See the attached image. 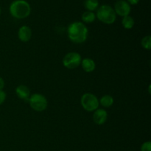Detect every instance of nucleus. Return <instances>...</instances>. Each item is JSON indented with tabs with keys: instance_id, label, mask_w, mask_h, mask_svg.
I'll use <instances>...</instances> for the list:
<instances>
[{
	"instance_id": "f257e3e1",
	"label": "nucleus",
	"mask_w": 151,
	"mask_h": 151,
	"mask_svg": "<svg viewBox=\"0 0 151 151\" xmlns=\"http://www.w3.org/2000/svg\"><path fill=\"white\" fill-rule=\"evenodd\" d=\"M67 32L71 41L75 44H81L87 39L88 31L85 24L81 22H75L69 25Z\"/></svg>"
},
{
	"instance_id": "f03ea898",
	"label": "nucleus",
	"mask_w": 151,
	"mask_h": 151,
	"mask_svg": "<svg viewBox=\"0 0 151 151\" xmlns=\"http://www.w3.org/2000/svg\"><path fill=\"white\" fill-rule=\"evenodd\" d=\"M9 10L13 17L18 19H23L29 16L31 7L25 0H15L10 4Z\"/></svg>"
},
{
	"instance_id": "7ed1b4c3",
	"label": "nucleus",
	"mask_w": 151,
	"mask_h": 151,
	"mask_svg": "<svg viewBox=\"0 0 151 151\" xmlns=\"http://www.w3.org/2000/svg\"><path fill=\"white\" fill-rule=\"evenodd\" d=\"M96 17L103 23L112 24L116 21V14L113 7L108 4H103L97 9Z\"/></svg>"
},
{
	"instance_id": "20e7f679",
	"label": "nucleus",
	"mask_w": 151,
	"mask_h": 151,
	"mask_svg": "<svg viewBox=\"0 0 151 151\" xmlns=\"http://www.w3.org/2000/svg\"><path fill=\"white\" fill-rule=\"evenodd\" d=\"M81 103L83 108L88 112L94 111L97 110L100 104L97 97L91 93L84 94L81 97Z\"/></svg>"
},
{
	"instance_id": "39448f33",
	"label": "nucleus",
	"mask_w": 151,
	"mask_h": 151,
	"mask_svg": "<svg viewBox=\"0 0 151 151\" xmlns=\"http://www.w3.org/2000/svg\"><path fill=\"white\" fill-rule=\"evenodd\" d=\"M30 107L35 111H43L47 107V100L44 95L41 94H33L29 98Z\"/></svg>"
},
{
	"instance_id": "423d86ee",
	"label": "nucleus",
	"mask_w": 151,
	"mask_h": 151,
	"mask_svg": "<svg viewBox=\"0 0 151 151\" xmlns=\"http://www.w3.org/2000/svg\"><path fill=\"white\" fill-rule=\"evenodd\" d=\"M82 58L78 52H69L63 58V65L69 69H74L81 65Z\"/></svg>"
},
{
	"instance_id": "0eeeda50",
	"label": "nucleus",
	"mask_w": 151,
	"mask_h": 151,
	"mask_svg": "<svg viewBox=\"0 0 151 151\" xmlns=\"http://www.w3.org/2000/svg\"><path fill=\"white\" fill-rule=\"evenodd\" d=\"M114 10L116 14L124 17L130 14L131 8V5L125 0H117L114 4Z\"/></svg>"
},
{
	"instance_id": "6e6552de",
	"label": "nucleus",
	"mask_w": 151,
	"mask_h": 151,
	"mask_svg": "<svg viewBox=\"0 0 151 151\" xmlns=\"http://www.w3.org/2000/svg\"><path fill=\"white\" fill-rule=\"evenodd\" d=\"M108 114L106 110L102 109H97L94 111L93 114V120L97 125H103L107 120Z\"/></svg>"
},
{
	"instance_id": "1a4fd4ad",
	"label": "nucleus",
	"mask_w": 151,
	"mask_h": 151,
	"mask_svg": "<svg viewBox=\"0 0 151 151\" xmlns=\"http://www.w3.org/2000/svg\"><path fill=\"white\" fill-rule=\"evenodd\" d=\"M19 40L22 42H27L32 37V29L28 26H22L19 28L18 32Z\"/></svg>"
},
{
	"instance_id": "9d476101",
	"label": "nucleus",
	"mask_w": 151,
	"mask_h": 151,
	"mask_svg": "<svg viewBox=\"0 0 151 151\" xmlns=\"http://www.w3.org/2000/svg\"><path fill=\"white\" fill-rule=\"evenodd\" d=\"M16 93L18 97L21 100H29L30 96V91L27 86L20 85L16 88Z\"/></svg>"
},
{
	"instance_id": "9b49d317",
	"label": "nucleus",
	"mask_w": 151,
	"mask_h": 151,
	"mask_svg": "<svg viewBox=\"0 0 151 151\" xmlns=\"http://www.w3.org/2000/svg\"><path fill=\"white\" fill-rule=\"evenodd\" d=\"M81 66L86 72H92L95 69V62L91 58H85L81 60Z\"/></svg>"
},
{
	"instance_id": "f8f14e48",
	"label": "nucleus",
	"mask_w": 151,
	"mask_h": 151,
	"mask_svg": "<svg viewBox=\"0 0 151 151\" xmlns=\"http://www.w3.org/2000/svg\"><path fill=\"white\" fill-rule=\"evenodd\" d=\"M84 7L88 11L93 12L98 8L99 1L98 0H85Z\"/></svg>"
},
{
	"instance_id": "ddd939ff",
	"label": "nucleus",
	"mask_w": 151,
	"mask_h": 151,
	"mask_svg": "<svg viewBox=\"0 0 151 151\" xmlns=\"http://www.w3.org/2000/svg\"><path fill=\"white\" fill-rule=\"evenodd\" d=\"M99 103L105 108H109L114 104V98L110 95H104L100 98Z\"/></svg>"
},
{
	"instance_id": "4468645a",
	"label": "nucleus",
	"mask_w": 151,
	"mask_h": 151,
	"mask_svg": "<svg viewBox=\"0 0 151 151\" xmlns=\"http://www.w3.org/2000/svg\"><path fill=\"white\" fill-rule=\"evenodd\" d=\"M82 21L84 23L90 24L94 22L96 19V15L93 12L91 11H86L83 13L82 15Z\"/></svg>"
},
{
	"instance_id": "2eb2a0df",
	"label": "nucleus",
	"mask_w": 151,
	"mask_h": 151,
	"mask_svg": "<svg viewBox=\"0 0 151 151\" xmlns=\"http://www.w3.org/2000/svg\"><path fill=\"white\" fill-rule=\"evenodd\" d=\"M122 24L124 27V28L127 29H130L134 27V20L131 16H124L122 20Z\"/></svg>"
},
{
	"instance_id": "dca6fc26",
	"label": "nucleus",
	"mask_w": 151,
	"mask_h": 151,
	"mask_svg": "<svg viewBox=\"0 0 151 151\" xmlns=\"http://www.w3.org/2000/svg\"><path fill=\"white\" fill-rule=\"evenodd\" d=\"M142 46L144 49L147 50H150L151 49V36L150 35H147V36L144 37L142 39L141 41Z\"/></svg>"
},
{
	"instance_id": "f3484780",
	"label": "nucleus",
	"mask_w": 151,
	"mask_h": 151,
	"mask_svg": "<svg viewBox=\"0 0 151 151\" xmlns=\"http://www.w3.org/2000/svg\"><path fill=\"white\" fill-rule=\"evenodd\" d=\"M141 151H151V142L150 141L145 142L142 145Z\"/></svg>"
},
{
	"instance_id": "a211bd4d",
	"label": "nucleus",
	"mask_w": 151,
	"mask_h": 151,
	"mask_svg": "<svg viewBox=\"0 0 151 151\" xmlns=\"http://www.w3.org/2000/svg\"><path fill=\"white\" fill-rule=\"evenodd\" d=\"M6 99V93L3 90L0 91V105L2 104Z\"/></svg>"
},
{
	"instance_id": "6ab92c4d",
	"label": "nucleus",
	"mask_w": 151,
	"mask_h": 151,
	"mask_svg": "<svg viewBox=\"0 0 151 151\" xmlns=\"http://www.w3.org/2000/svg\"><path fill=\"white\" fill-rule=\"evenodd\" d=\"M128 3L129 4H132V5H135V4H137L139 1V0H127Z\"/></svg>"
},
{
	"instance_id": "aec40b11",
	"label": "nucleus",
	"mask_w": 151,
	"mask_h": 151,
	"mask_svg": "<svg viewBox=\"0 0 151 151\" xmlns=\"http://www.w3.org/2000/svg\"><path fill=\"white\" fill-rule=\"evenodd\" d=\"M4 87V81L2 78H0V91L3 90Z\"/></svg>"
},
{
	"instance_id": "412c9836",
	"label": "nucleus",
	"mask_w": 151,
	"mask_h": 151,
	"mask_svg": "<svg viewBox=\"0 0 151 151\" xmlns=\"http://www.w3.org/2000/svg\"><path fill=\"white\" fill-rule=\"evenodd\" d=\"M0 14H1V8H0Z\"/></svg>"
}]
</instances>
